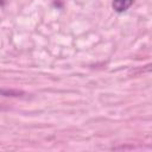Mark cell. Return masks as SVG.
Returning <instances> with one entry per match:
<instances>
[{"label":"cell","mask_w":152,"mask_h":152,"mask_svg":"<svg viewBox=\"0 0 152 152\" xmlns=\"http://www.w3.org/2000/svg\"><path fill=\"white\" fill-rule=\"evenodd\" d=\"M134 0H113L112 2V6H113V10L118 13H121V12H125L127 11L132 4H133Z\"/></svg>","instance_id":"cell-1"}]
</instances>
